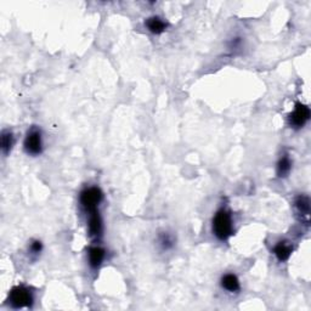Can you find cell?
I'll return each instance as SVG.
<instances>
[{
    "label": "cell",
    "instance_id": "1",
    "mask_svg": "<svg viewBox=\"0 0 311 311\" xmlns=\"http://www.w3.org/2000/svg\"><path fill=\"white\" fill-rule=\"evenodd\" d=\"M213 233L220 241H226L233 233V221L230 211L221 208L216 211L213 219Z\"/></svg>",
    "mask_w": 311,
    "mask_h": 311
},
{
    "label": "cell",
    "instance_id": "2",
    "mask_svg": "<svg viewBox=\"0 0 311 311\" xmlns=\"http://www.w3.org/2000/svg\"><path fill=\"white\" fill-rule=\"evenodd\" d=\"M9 303L15 309H22V308H30L33 304V295L28 288L24 285L14 287L10 292Z\"/></svg>",
    "mask_w": 311,
    "mask_h": 311
},
{
    "label": "cell",
    "instance_id": "3",
    "mask_svg": "<svg viewBox=\"0 0 311 311\" xmlns=\"http://www.w3.org/2000/svg\"><path fill=\"white\" fill-rule=\"evenodd\" d=\"M104 195L99 187H88L80 193V205L88 213L98 210Z\"/></svg>",
    "mask_w": 311,
    "mask_h": 311
},
{
    "label": "cell",
    "instance_id": "4",
    "mask_svg": "<svg viewBox=\"0 0 311 311\" xmlns=\"http://www.w3.org/2000/svg\"><path fill=\"white\" fill-rule=\"evenodd\" d=\"M310 108L307 104L297 103L293 112L288 117L289 126L294 129L303 128L310 119Z\"/></svg>",
    "mask_w": 311,
    "mask_h": 311
},
{
    "label": "cell",
    "instance_id": "5",
    "mask_svg": "<svg viewBox=\"0 0 311 311\" xmlns=\"http://www.w3.org/2000/svg\"><path fill=\"white\" fill-rule=\"evenodd\" d=\"M25 150L28 155L38 156L43 151V141L42 132L39 129L32 128L27 132V136L25 139Z\"/></svg>",
    "mask_w": 311,
    "mask_h": 311
},
{
    "label": "cell",
    "instance_id": "6",
    "mask_svg": "<svg viewBox=\"0 0 311 311\" xmlns=\"http://www.w3.org/2000/svg\"><path fill=\"white\" fill-rule=\"evenodd\" d=\"M88 230L89 236L93 237V238H99L103 234V219H101L98 210L89 213Z\"/></svg>",
    "mask_w": 311,
    "mask_h": 311
},
{
    "label": "cell",
    "instance_id": "7",
    "mask_svg": "<svg viewBox=\"0 0 311 311\" xmlns=\"http://www.w3.org/2000/svg\"><path fill=\"white\" fill-rule=\"evenodd\" d=\"M295 209H297L298 214L303 218H305V221L309 223V214H310V200L308 196L300 195L295 198L294 201Z\"/></svg>",
    "mask_w": 311,
    "mask_h": 311
},
{
    "label": "cell",
    "instance_id": "8",
    "mask_svg": "<svg viewBox=\"0 0 311 311\" xmlns=\"http://www.w3.org/2000/svg\"><path fill=\"white\" fill-rule=\"evenodd\" d=\"M292 252H293L292 244L287 241L279 242L274 248V254L276 256V258L279 259V261H285V260L289 259Z\"/></svg>",
    "mask_w": 311,
    "mask_h": 311
},
{
    "label": "cell",
    "instance_id": "9",
    "mask_svg": "<svg viewBox=\"0 0 311 311\" xmlns=\"http://www.w3.org/2000/svg\"><path fill=\"white\" fill-rule=\"evenodd\" d=\"M89 264L93 269H99L104 259V251L101 247H91L89 249Z\"/></svg>",
    "mask_w": 311,
    "mask_h": 311
},
{
    "label": "cell",
    "instance_id": "10",
    "mask_svg": "<svg viewBox=\"0 0 311 311\" xmlns=\"http://www.w3.org/2000/svg\"><path fill=\"white\" fill-rule=\"evenodd\" d=\"M221 287L230 293H237L241 285H239V281L236 275L226 274L221 277Z\"/></svg>",
    "mask_w": 311,
    "mask_h": 311
},
{
    "label": "cell",
    "instance_id": "11",
    "mask_svg": "<svg viewBox=\"0 0 311 311\" xmlns=\"http://www.w3.org/2000/svg\"><path fill=\"white\" fill-rule=\"evenodd\" d=\"M145 25L149 28L150 32L154 33V34H160V33L164 32L165 28H167V24L158 16H152L150 17V19H147Z\"/></svg>",
    "mask_w": 311,
    "mask_h": 311
},
{
    "label": "cell",
    "instance_id": "12",
    "mask_svg": "<svg viewBox=\"0 0 311 311\" xmlns=\"http://www.w3.org/2000/svg\"><path fill=\"white\" fill-rule=\"evenodd\" d=\"M290 169H292V162H290V158L288 157V155L282 156V157L280 158L279 163H277V168H276L277 175H279L280 178H285L290 173Z\"/></svg>",
    "mask_w": 311,
    "mask_h": 311
},
{
    "label": "cell",
    "instance_id": "13",
    "mask_svg": "<svg viewBox=\"0 0 311 311\" xmlns=\"http://www.w3.org/2000/svg\"><path fill=\"white\" fill-rule=\"evenodd\" d=\"M14 146V134L10 130L1 132V151L4 155H9Z\"/></svg>",
    "mask_w": 311,
    "mask_h": 311
},
{
    "label": "cell",
    "instance_id": "14",
    "mask_svg": "<svg viewBox=\"0 0 311 311\" xmlns=\"http://www.w3.org/2000/svg\"><path fill=\"white\" fill-rule=\"evenodd\" d=\"M158 243L162 247L163 251L172 249L175 244V237L169 233H162L158 236Z\"/></svg>",
    "mask_w": 311,
    "mask_h": 311
},
{
    "label": "cell",
    "instance_id": "15",
    "mask_svg": "<svg viewBox=\"0 0 311 311\" xmlns=\"http://www.w3.org/2000/svg\"><path fill=\"white\" fill-rule=\"evenodd\" d=\"M42 249H43V244L42 242L39 241H33L29 246V252L30 254H33V256H38V254L42 252Z\"/></svg>",
    "mask_w": 311,
    "mask_h": 311
}]
</instances>
